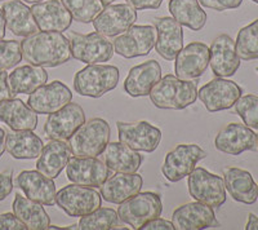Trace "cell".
I'll list each match as a JSON object with an SVG mask.
<instances>
[{
  "mask_svg": "<svg viewBox=\"0 0 258 230\" xmlns=\"http://www.w3.org/2000/svg\"><path fill=\"white\" fill-rule=\"evenodd\" d=\"M22 57L30 65L56 68L73 59L70 40L57 31H38L21 41Z\"/></svg>",
  "mask_w": 258,
  "mask_h": 230,
  "instance_id": "6da1fadb",
  "label": "cell"
},
{
  "mask_svg": "<svg viewBox=\"0 0 258 230\" xmlns=\"http://www.w3.org/2000/svg\"><path fill=\"white\" fill-rule=\"evenodd\" d=\"M150 100L159 109L182 110L195 103L198 86L192 80L179 79L172 74L165 75L150 92Z\"/></svg>",
  "mask_w": 258,
  "mask_h": 230,
  "instance_id": "7a4b0ae2",
  "label": "cell"
},
{
  "mask_svg": "<svg viewBox=\"0 0 258 230\" xmlns=\"http://www.w3.org/2000/svg\"><path fill=\"white\" fill-rule=\"evenodd\" d=\"M111 130L109 123L102 118H93L75 131L69 139L71 154L74 156H92L97 158L103 153L109 144Z\"/></svg>",
  "mask_w": 258,
  "mask_h": 230,
  "instance_id": "3957f363",
  "label": "cell"
},
{
  "mask_svg": "<svg viewBox=\"0 0 258 230\" xmlns=\"http://www.w3.org/2000/svg\"><path fill=\"white\" fill-rule=\"evenodd\" d=\"M120 73L116 66L94 65L85 66L74 77V89L80 96L100 98L107 92L116 88Z\"/></svg>",
  "mask_w": 258,
  "mask_h": 230,
  "instance_id": "277c9868",
  "label": "cell"
},
{
  "mask_svg": "<svg viewBox=\"0 0 258 230\" xmlns=\"http://www.w3.org/2000/svg\"><path fill=\"white\" fill-rule=\"evenodd\" d=\"M163 212L160 195L153 192L137 193L126 201L121 202L117 208L119 220L133 229H141L147 221L159 217Z\"/></svg>",
  "mask_w": 258,
  "mask_h": 230,
  "instance_id": "5b68a950",
  "label": "cell"
},
{
  "mask_svg": "<svg viewBox=\"0 0 258 230\" xmlns=\"http://www.w3.org/2000/svg\"><path fill=\"white\" fill-rule=\"evenodd\" d=\"M71 54L75 60L87 65L107 62L112 59L115 50L107 36L100 33L69 34Z\"/></svg>",
  "mask_w": 258,
  "mask_h": 230,
  "instance_id": "8992f818",
  "label": "cell"
},
{
  "mask_svg": "<svg viewBox=\"0 0 258 230\" xmlns=\"http://www.w3.org/2000/svg\"><path fill=\"white\" fill-rule=\"evenodd\" d=\"M56 204L66 215L82 217L100 208L102 195L89 186L71 184L58 190L56 194Z\"/></svg>",
  "mask_w": 258,
  "mask_h": 230,
  "instance_id": "52a82bcc",
  "label": "cell"
},
{
  "mask_svg": "<svg viewBox=\"0 0 258 230\" xmlns=\"http://www.w3.org/2000/svg\"><path fill=\"white\" fill-rule=\"evenodd\" d=\"M188 193L198 202L218 208L226 202L225 181L218 175L211 174L203 167H195L188 175Z\"/></svg>",
  "mask_w": 258,
  "mask_h": 230,
  "instance_id": "ba28073f",
  "label": "cell"
},
{
  "mask_svg": "<svg viewBox=\"0 0 258 230\" xmlns=\"http://www.w3.org/2000/svg\"><path fill=\"white\" fill-rule=\"evenodd\" d=\"M207 153L197 144H179L165 155L161 165L163 176L170 183H178L191 174L198 162L204 159Z\"/></svg>",
  "mask_w": 258,
  "mask_h": 230,
  "instance_id": "9c48e42d",
  "label": "cell"
},
{
  "mask_svg": "<svg viewBox=\"0 0 258 230\" xmlns=\"http://www.w3.org/2000/svg\"><path fill=\"white\" fill-rule=\"evenodd\" d=\"M156 43V29L151 25L131 26L125 33L115 36L112 45L115 53L124 59L146 56Z\"/></svg>",
  "mask_w": 258,
  "mask_h": 230,
  "instance_id": "30bf717a",
  "label": "cell"
},
{
  "mask_svg": "<svg viewBox=\"0 0 258 230\" xmlns=\"http://www.w3.org/2000/svg\"><path fill=\"white\" fill-rule=\"evenodd\" d=\"M243 89L232 80L217 77L204 84L198 92L200 98L208 111L217 112L231 109L235 102L241 97Z\"/></svg>",
  "mask_w": 258,
  "mask_h": 230,
  "instance_id": "8fae6325",
  "label": "cell"
},
{
  "mask_svg": "<svg viewBox=\"0 0 258 230\" xmlns=\"http://www.w3.org/2000/svg\"><path fill=\"white\" fill-rule=\"evenodd\" d=\"M116 128L119 141L136 151L153 153L161 141V131L149 122H117Z\"/></svg>",
  "mask_w": 258,
  "mask_h": 230,
  "instance_id": "7c38bea8",
  "label": "cell"
},
{
  "mask_svg": "<svg viewBox=\"0 0 258 230\" xmlns=\"http://www.w3.org/2000/svg\"><path fill=\"white\" fill-rule=\"evenodd\" d=\"M137 21V11L131 4H109L105 6L93 20L97 33L107 38H115L125 33Z\"/></svg>",
  "mask_w": 258,
  "mask_h": 230,
  "instance_id": "4fadbf2b",
  "label": "cell"
},
{
  "mask_svg": "<svg viewBox=\"0 0 258 230\" xmlns=\"http://www.w3.org/2000/svg\"><path fill=\"white\" fill-rule=\"evenodd\" d=\"M110 171L105 162L92 156H73L66 165V175L71 183L89 188L102 185L111 176Z\"/></svg>",
  "mask_w": 258,
  "mask_h": 230,
  "instance_id": "5bb4252c",
  "label": "cell"
},
{
  "mask_svg": "<svg viewBox=\"0 0 258 230\" xmlns=\"http://www.w3.org/2000/svg\"><path fill=\"white\" fill-rule=\"evenodd\" d=\"M85 122V112L79 103L70 102L58 111L48 115L44 132L50 140H69Z\"/></svg>",
  "mask_w": 258,
  "mask_h": 230,
  "instance_id": "9a60e30c",
  "label": "cell"
},
{
  "mask_svg": "<svg viewBox=\"0 0 258 230\" xmlns=\"http://www.w3.org/2000/svg\"><path fill=\"white\" fill-rule=\"evenodd\" d=\"M73 100V93L69 87L61 80H54L49 84L39 87L36 91L30 93L27 105L36 114L49 115L58 111Z\"/></svg>",
  "mask_w": 258,
  "mask_h": 230,
  "instance_id": "2e32d148",
  "label": "cell"
},
{
  "mask_svg": "<svg viewBox=\"0 0 258 230\" xmlns=\"http://www.w3.org/2000/svg\"><path fill=\"white\" fill-rule=\"evenodd\" d=\"M174 60L176 77L183 80L198 79L208 69L209 47L202 41H192L182 48Z\"/></svg>",
  "mask_w": 258,
  "mask_h": 230,
  "instance_id": "e0dca14e",
  "label": "cell"
},
{
  "mask_svg": "<svg viewBox=\"0 0 258 230\" xmlns=\"http://www.w3.org/2000/svg\"><path fill=\"white\" fill-rule=\"evenodd\" d=\"M214 146L218 151L229 155H240L257 146V135L245 124L230 123L217 133Z\"/></svg>",
  "mask_w": 258,
  "mask_h": 230,
  "instance_id": "ac0fdd59",
  "label": "cell"
},
{
  "mask_svg": "<svg viewBox=\"0 0 258 230\" xmlns=\"http://www.w3.org/2000/svg\"><path fill=\"white\" fill-rule=\"evenodd\" d=\"M209 65L216 77L229 78L240 68V57L236 53L235 41L227 34L218 35L209 47Z\"/></svg>",
  "mask_w": 258,
  "mask_h": 230,
  "instance_id": "d6986e66",
  "label": "cell"
},
{
  "mask_svg": "<svg viewBox=\"0 0 258 230\" xmlns=\"http://www.w3.org/2000/svg\"><path fill=\"white\" fill-rule=\"evenodd\" d=\"M153 24L156 29V52L167 61H172L183 48L182 25L173 17H156Z\"/></svg>",
  "mask_w": 258,
  "mask_h": 230,
  "instance_id": "ffe728a7",
  "label": "cell"
},
{
  "mask_svg": "<svg viewBox=\"0 0 258 230\" xmlns=\"http://www.w3.org/2000/svg\"><path fill=\"white\" fill-rule=\"evenodd\" d=\"M172 222L177 230H202L218 225L213 207L198 201L179 206L172 215Z\"/></svg>",
  "mask_w": 258,
  "mask_h": 230,
  "instance_id": "44dd1931",
  "label": "cell"
},
{
  "mask_svg": "<svg viewBox=\"0 0 258 230\" xmlns=\"http://www.w3.org/2000/svg\"><path fill=\"white\" fill-rule=\"evenodd\" d=\"M31 13L40 31L63 33L73 24V17L61 0H47L32 4Z\"/></svg>",
  "mask_w": 258,
  "mask_h": 230,
  "instance_id": "7402d4cb",
  "label": "cell"
},
{
  "mask_svg": "<svg viewBox=\"0 0 258 230\" xmlns=\"http://www.w3.org/2000/svg\"><path fill=\"white\" fill-rule=\"evenodd\" d=\"M17 188L25 193L27 198L44 206L56 204V184L53 179L36 171H22L17 176Z\"/></svg>",
  "mask_w": 258,
  "mask_h": 230,
  "instance_id": "603a6c76",
  "label": "cell"
},
{
  "mask_svg": "<svg viewBox=\"0 0 258 230\" xmlns=\"http://www.w3.org/2000/svg\"><path fill=\"white\" fill-rule=\"evenodd\" d=\"M160 79L161 66L155 60H150L129 70L124 80V91L131 97L149 96L151 89Z\"/></svg>",
  "mask_w": 258,
  "mask_h": 230,
  "instance_id": "cb8c5ba5",
  "label": "cell"
},
{
  "mask_svg": "<svg viewBox=\"0 0 258 230\" xmlns=\"http://www.w3.org/2000/svg\"><path fill=\"white\" fill-rule=\"evenodd\" d=\"M144 179L138 174H117L111 175L101 185V195L106 202L120 204L128 198L141 192Z\"/></svg>",
  "mask_w": 258,
  "mask_h": 230,
  "instance_id": "d4e9b609",
  "label": "cell"
},
{
  "mask_svg": "<svg viewBox=\"0 0 258 230\" xmlns=\"http://www.w3.org/2000/svg\"><path fill=\"white\" fill-rule=\"evenodd\" d=\"M7 29L16 36L32 35L39 31L35 18L31 13V8L21 0H9L2 6Z\"/></svg>",
  "mask_w": 258,
  "mask_h": 230,
  "instance_id": "484cf974",
  "label": "cell"
},
{
  "mask_svg": "<svg viewBox=\"0 0 258 230\" xmlns=\"http://www.w3.org/2000/svg\"><path fill=\"white\" fill-rule=\"evenodd\" d=\"M223 181L232 199L244 204L255 203L258 198V185L250 172L238 167H230L223 171Z\"/></svg>",
  "mask_w": 258,
  "mask_h": 230,
  "instance_id": "4316f807",
  "label": "cell"
},
{
  "mask_svg": "<svg viewBox=\"0 0 258 230\" xmlns=\"http://www.w3.org/2000/svg\"><path fill=\"white\" fill-rule=\"evenodd\" d=\"M0 122L12 131H34L38 127V114L20 98L0 102Z\"/></svg>",
  "mask_w": 258,
  "mask_h": 230,
  "instance_id": "83f0119b",
  "label": "cell"
},
{
  "mask_svg": "<svg viewBox=\"0 0 258 230\" xmlns=\"http://www.w3.org/2000/svg\"><path fill=\"white\" fill-rule=\"evenodd\" d=\"M71 150L68 142L63 140H52L38 156L36 169L49 179H56L68 165Z\"/></svg>",
  "mask_w": 258,
  "mask_h": 230,
  "instance_id": "f1b7e54d",
  "label": "cell"
},
{
  "mask_svg": "<svg viewBox=\"0 0 258 230\" xmlns=\"http://www.w3.org/2000/svg\"><path fill=\"white\" fill-rule=\"evenodd\" d=\"M103 162L111 171L136 174L140 169L144 156L121 142H109L103 150Z\"/></svg>",
  "mask_w": 258,
  "mask_h": 230,
  "instance_id": "f546056e",
  "label": "cell"
},
{
  "mask_svg": "<svg viewBox=\"0 0 258 230\" xmlns=\"http://www.w3.org/2000/svg\"><path fill=\"white\" fill-rule=\"evenodd\" d=\"M47 82L48 73L41 66H20L8 75L9 88L13 97L17 95H30L39 87L44 86Z\"/></svg>",
  "mask_w": 258,
  "mask_h": 230,
  "instance_id": "4dcf8cb0",
  "label": "cell"
},
{
  "mask_svg": "<svg viewBox=\"0 0 258 230\" xmlns=\"http://www.w3.org/2000/svg\"><path fill=\"white\" fill-rule=\"evenodd\" d=\"M44 144L32 131H12L7 133L6 150L15 159H35Z\"/></svg>",
  "mask_w": 258,
  "mask_h": 230,
  "instance_id": "1f68e13d",
  "label": "cell"
},
{
  "mask_svg": "<svg viewBox=\"0 0 258 230\" xmlns=\"http://www.w3.org/2000/svg\"><path fill=\"white\" fill-rule=\"evenodd\" d=\"M13 213L29 230H45L50 225V217L43 204L21 194H16L12 204Z\"/></svg>",
  "mask_w": 258,
  "mask_h": 230,
  "instance_id": "d6a6232c",
  "label": "cell"
},
{
  "mask_svg": "<svg viewBox=\"0 0 258 230\" xmlns=\"http://www.w3.org/2000/svg\"><path fill=\"white\" fill-rule=\"evenodd\" d=\"M172 17L192 31H199L207 24V13L199 0H169L168 4Z\"/></svg>",
  "mask_w": 258,
  "mask_h": 230,
  "instance_id": "836d02e7",
  "label": "cell"
},
{
  "mask_svg": "<svg viewBox=\"0 0 258 230\" xmlns=\"http://www.w3.org/2000/svg\"><path fill=\"white\" fill-rule=\"evenodd\" d=\"M235 48L240 60H258V18L240 29L235 40Z\"/></svg>",
  "mask_w": 258,
  "mask_h": 230,
  "instance_id": "e575fe53",
  "label": "cell"
},
{
  "mask_svg": "<svg viewBox=\"0 0 258 230\" xmlns=\"http://www.w3.org/2000/svg\"><path fill=\"white\" fill-rule=\"evenodd\" d=\"M119 225V216L112 208L100 207L88 215L82 216L79 229L82 230H107Z\"/></svg>",
  "mask_w": 258,
  "mask_h": 230,
  "instance_id": "d590c367",
  "label": "cell"
},
{
  "mask_svg": "<svg viewBox=\"0 0 258 230\" xmlns=\"http://www.w3.org/2000/svg\"><path fill=\"white\" fill-rule=\"evenodd\" d=\"M69 9L74 21L80 24H91L103 9L100 0H61Z\"/></svg>",
  "mask_w": 258,
  "mask_h": 230,
  "instance_id": "8d00e7d4",
  "label": "cell"
},
{
  "mask_svg": "<svg viewBox=\"0 0 258 230\" xmlns=\"http://www.w3.org/2000/svg\"><path fill=\"white\" fill-rule=\"evenodd\" d=\"M234 106L236 114L240 117L246 127L258 131V96H241Z\"/></svg>",
  "mask_w": 258,
  "mask_h": 230,
  "instance_id": "74e56055",
  "label": "cell"
},
{
  "mask_svg": "<svg viewBox=\"0 0 258 230\" xmlns=\"http://www.w3.org/2000/svg\"><path fill=\"white\" fill-rule=\"evenodd\" d=\"M22 59L24 57L20 41L0 39V69H13L22 61Z\"/></svg>",
  "mask_w": 258,
  "mask_h": 230,
  "instance_id": "f35d334b",
  "label": "cell"
},
{
  "mask_svg": "<svg viewBox=\"0 0 258 230\" xmlns=\"http://www.w3.org/2000/svg\"><path fill=\"white\" fill-rule=\"evenodd\" d=\"M200 6L206 8L214 9L218 12L229 11V9H236L241 6L243 0H199Z\"/></svg>",
  "mask_w": 258,
  "mask_h": 230,
  "instance_id": "ab89813d",
  "label": "cell"
},
{
  "mask_svg": "<svg viewBox=\"0 0 258 230\" xmlns=\"http://www.w3.org/2000/svg\"><path fill=\"white\" fill-rule=\"evenodd\" d=\"M26 225L15 213L7 212L0 215V230H26Z\"/></svg>",
  "mask_w": 258,
  "mask_h": 230,
  "instance_id": "60d3db41",
  "label": "cell"
},
{
  "mask_svg": "<svg viewBox=\"0 0 258 230\" xmlns=\"http://www.w3.org/2000/svg\"><path fill=\"white\" fill-rule=\"evenodd\" d=\"M13 190L12 172L0 174V201H4Z\"/></svg>",
  "mask_w": 258,
  "mask_h": 230,
  "instance_id": "b9f144b4",
  "label": "cell"
},
{
  "mask_svg": "<svg viewBox=\"0 0 258 230\" xmlns=\"http://www.w3.org/2000/svg\"><path fill=\"white\" fill-rule=\"evenodd\" d=\"M141 229L142 230H173L174 225L172 221H168V220L161 218L160 216H159V217H155L153 218V220L147 221Z\"/></svg>",
  "mask_w": 258,
  "mask_h": 230,
  "instance_id": "7bdbcfd3",
  "label": "cell"
},
{
  "mask_svg": "<svg viewBox=\"0 0 258 230\" xmlns=\"http://www.w3.org/2000/svg\"><path fill=\"white\" fill-rule=\"evenodd\" d=\"M164 0H126L135 9L145 11V9H158Z\"/></svg>",
  "mask_w": 258,
  "mask_h": 230,
  "instance_id": "ee69618b",
  "label": "cell"
},
{
  "mask_svg": "<svg viewBox=\"0 0 258 230\" xmlns=\"http://www.w3.org/2000/svg\"><path fill=\"white\" fill-rule=\"evenodd\" d=\"M9 98H13V96L11 88H9L8 74L6 70L0 69V102L9 100Z\"/></svg>",
  "mask_w": 258,
  "mask_h": 230,
  "instance_id": "f6af8a7d",
  "label": "cell"
},
{
  "mask_svg": "<svg viewBox=\"0 0 258 230\" xmlns=\"http://www.w3.org/2000/svg\"><path fill=\"white\" fill-rule=\"evenodd\" d=\"M246 230H258V217L254 213L248 215V222L245 225Z\"/></svg>",
  "mask_w": 258,
  "mask_h": 230,
  "instance_id": "bcb514c9",
  "label": "cell"
},
{
  "mask_svg": "<svg viewBox=\"0 0 258 230\" xmlns=\"http://www.w3.org/2000/svg\"><path fill=\"white\" fill-rule=\"evenodd\" d=\"M6 139H7V133L3 128L0 127V158L6 151Z\"/></svg>",
  "mask_w": 258,
  "mask_h": 230,
  "instance_id": "7dc6e473",
  "label": "cell"
},
{
  "mask_svg": "<svg viewBox=\"0 0 258 230\" xmlns=\"http://www.w3.org/2000/svg\"><path fill=\"white\" fill-rule=\"evenodd\" d=\"M6 18H4L3 11L0 8V39H3L6 36Z\"/></svg>",
  "mask_w": 258,
  "mask_h": 230,
  "instance_id": "c3c4849f",
  "label": "cell"
},
{
  "mask_svg": "<svg viewBox=\"0 0 258 230\" xmlns=\"http://www.w3.org/2000/svg\"><path fill=\"white\" fill-rule=\"evenodd\" d=\"M21 2H24V3H27V4H36V3H41V2H44V0H21Z\"/></svg>",
  "mask_w": 258,
  "mask_h": 230,
  "instance_id": "681fc988",
  "label": "cell"
},
{
  "mask_svg": "<svg viewBox=\"0 0 258 230\" xmlns=\"http://www.w3.org/2000/svg\"><path fill=\"white\" fill-rule=\"evenodd\" d=\"M101 3H102V6H109V4H112L114 2H116V0H100Z\"/></svg>",
  "mask_w": 258,
  "mask_h": 230,
  "instance_id": "f907efd6",
  "label": "cell"
},
{
  "mask_svg": "<svg viewBox=\"0 0 258 230\" xmlns=\"http://www.w3.org/2000/svg\"><path fill=\"white\" fill-rule=\"evenodd\" d=\"M252 2H254V3L258 4V0H252Z\"/></svg>",
  "mask_w": 258,
  "mask_h": 230,
  "instance_id": "816d5d0a",
  "label": "cell"
},
{
  "mask_svg": "<svg viewBox=\"0 0 258 230\" xmlns=\"http://www.w3.org/2000/svg\"><path fill=\"white\" fill-rule=\"evenodd\" d=\"M257 146H258V135H257Z\"/></svg>",
  "mask_w": 258,
  "mask_h": 230,
  "instance_id": "f5cc1de1",
  "label": "cell"
},
{
  "mask_svg": "<svg viewBox=\"0 0 258 230\" xmlns=\"http://www.w3.org/2000/svg\"><path fill=\"white\" fill-rule=\"evenodd\" d=\"M255 71H257V73H258V68H257V69H255Z\"/></svg>",
  "mask_w": 258,
  "mask_h": 230,
  "instance_id": "db71d44e",
  "label": "cell"
},
{
  "mask_svg": "<svg viewBox=\"0 0 258 230\" xmlns=\"http://www.w3.org/2000/svg\"><path fill=\"white\" fill-rule=\"evenodd\" d=\"M0 2H3V0H0Z\"/></svg>",
  "mask_w": 258,
  "mask_h": 230,
  "instance_id": "11a10c76",
  "label": "cell"
}]
</instances>
